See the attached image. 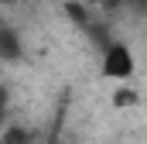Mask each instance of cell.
Wrapping results in <instances>:
<instances>
[{
  "instance_id": "cell-3",
  "label": "cell",
  "mask_w": 147,
  "mask_h": 144,
  "mask_svg": "<svg viewBox=\"0 0 147 144\" xmlns=\"http://www.w3.org/2000/svg\"><path fill=\"white\" fill-rule=\"evenodd\" d=\"M113 103H116V107H134V103H137V93H134V89H116V93H113Z\"/></svg>"
},
{
  "instance_id": "cell-4",
  "label": "cell",
  "mask_w": 147,
  "mask_h": 144,
  "mask_svg": "<svg viewBox=\"0 0 147 144\" xmlns=\"http://www.w3.org/2000/svg\"><path fill=\"white\" fill-rule=\"evenodd\" d=\"M3 103H7V89L0 86V110H3Z\"/></svg>"
},
{
  "instance_id": "cell-2",
  "label": "cell",
  "mask_w": 147,
  "mask_h": 144,
  "mask_svg": "<svg viewBox=\"0 0 147 144\" xmlns=\"http://www.w3.org/2000/svg\"><path fill=\"white\" fill-rule=\"evenodd\" d=\"M21 55H24L21 35L10 24H0V62H21Z\"/></svg>"
},
{
  "instance_id": "cell-1",
  "label": "cell",
  "mask_w": 147,
  "mask_h": 144,
  "mask_svg": "<svg viewBox=\"0 0 147 144\" xmlns=\"http://www.w3.org/2000/svg\"><path fill=\"white\" fill-rule=\"evenodd\" d=\"M103 75L106 79H120V82H127L134 75V52L123 41H110L103 48Z\"/></svg>"
}]
</instances>
